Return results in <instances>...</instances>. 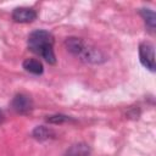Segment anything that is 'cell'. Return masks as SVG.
<instances>
[{
	"mask_svg": "<svg viewBox=\"0 0 156 156\" xmlns=\"http://www.w3.org/2000/svg\"><path fill=\"white\" fill-rule=\"evenodd\" d=\"M23 68L33 74H41L44 68H43V63L39 60L35 58H26L23 61Z\"/></svg>",
	"mask_w": 156,
	"mask_h": 156,
	"instance_id": "7",
	"label": "cell"
},
{
	"mask_svg": "<svg viewBox=\"0 0 156 156\" xmlns=\"http://www.w3.org/2000/svg\"><path fill=\"white\" fill-rule=\"evenodd\" d=\"M140 15L143 16L145 23L151 29H154L155 28V24H156V15H155V12L151 11L150 9H141L140 10Z\"/></svg>",
	"mask_w": 156,
	"mask_h": 156,
	"instance_id": "9",
	"label": "cell"
},
{
	"mask_svg": "<svg viewBox=\"0 0 156 156\" xmlns=\"http://www.w3.org/2000/svg\"><path fill=\"white\" fill-rule=\"evenodd\" d=\"M89 155H90L89 145H87L84 143H79V144H74L69 149H67L62 156H89Z\"/></svg>",
	"mask_w": 156,
	"mask_h": 156,
	"instance_id": "6",
	"label": "cell"
},
{
	"mask_svg": "<svg viewBox=\"0 0 156 156\" xmlns=\"http://www.w3.org/2000/svg\"><path fill=\"white\" fill-rule=\"evenodd\" d=\"M52 45H54V37L48 30L38 29L32 32L28 37V48L38 55H40V52L44 49Z\"/></svg>",
	"mask_w": 156,
	"mask_h": 156,
	"instance_id": "1",
	"label": "cell"
},
{
	"mask_svg": "<svg viewBox=\"0 0 156 156\" xmlns=\"http://www.w3.org/2000/svg\"><path fill=\"white\" fill-rule=\"evenodd\" d=\"M11 105H12V108L18 113H27L33 107L32 99L28 95H24V94H17L13 98Z\"/></svg>",
	"mask_w": 156,
	"mask_h": 156,
	"instance_id": "4",
	"label": "cell"
},
{
	"mask_svg": "<svg viewBox=\"0 0 156 156\" xmlns=\"http://www.w3.org/2000/svg\"><path fill=\"white\" fill-rule=\"evenodd\" d=\"M139 58L144 67L155 71V48L150 41H143L139 45Z\"/></svg>",
	"mask_w": 156,
	"mask_h": 156,
	"instance_id": "2",
	"label": "cell"
},
{
	"mask_svg": "<svg viewBox=\"0 0 156 156\" xmlns=\"http://www.w3.org/2000/svg\"><path fill=\"white\" fill-rule=\"evenodd\" d=\"M66 46H67V50L71 51L73 55H77L79 56L83 51V49L85 48V43L80 39V38H74V37H71V38H67L66 40Z\"/></svg>",
	"mask_w": 156,
	"mask_h": 156,
	"instance_id": "5",
	"label": "cell"
},
{
	"mask_svg": "<svg viewBox=\"0 0 156 156\" xmlns=\"http://www.w3.org/2000/svg\"><path fill=\"white\" fill-rule=\"evenodd\" d=\"M12 18L18 23H29L37 18V12L30 7H17L12 11Z\"/></svg>",
	"mask_w": 156,
	"mask_h": 156,
	"instance_id": "3",
	"label": "cell"
},
{
	"mask_svg": "<svg viewBox=\"0 0 156 156\" xmlns=\"http://www.w3.org/2000/svg\"><path fill=\"white\" fill-rule=\"evenodd\" d=\"M69 118L67 116H63V115H55V116H50L48 118V122L50 123H54V124H60V123H63L66 121H68Z\"/></svg>",
	"mask_w": 156,
	"mask_h": 156,
	"instance_id": "10",
	"label": "cell"
},
{
	"mask_svg": "<svg viewBox=\"0 0 156 156\" xmlns=\"http://www.w3.org/2000/svg\"><path fill=\"white\" fill-rule=\"evenodd\" d=\"M54 135V132L46 127H37L34 130H33V136L38 140H45V139H49Z\"/></svg>",
	"mask_w": 156,
	"mask_h": 156,
	"instance_id": "8",
	"label": "cell"
}]
</instances>
